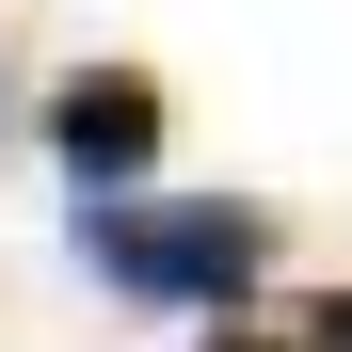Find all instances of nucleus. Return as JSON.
Instances as JSON below:
<instances>
[{
    "label": "nucleus",
    "mask_w": 352,
    "mask_h": 352,
    "mask_svg": "<svg viewBox=\"0 0 352 352\" xmlns=\"http://www.w3.org/2000/svg\"><path fill=\"white\" fill-rule=\"evenodd\" d=\"M48 160H65L80 192H129V176L160 160V80L144 65H80L65 96H48Z\"/></svg>",
    "instance_id": "f03ea898"
},
{
    "label": "nucleus",
    "mask_w": 352,
    "mask_h": 352,
    "mask_svg": "<svg viewBox=\"0 0 352 352\" xmlns=\"http://www.w3.org/2000/svg\"><path fill=\"white\" fill-rule=\"evenodd\" d=\"M208 352H288V336H208Z\"/></svg>",
    "instance_id": "20e7f679"
},
{
    "label": "nucleus",
    "mask_w": 352,
    "mask_h": 352,
    "mask_svg": "<svg viewBox=\"0 0 352 352\" xmlns=\"http://www.w3.org/2000/svg\"><path fill=\"white\" fill-rule=\"evenodd\" d=\"M288 352H352V288H320V305H305V336H288Z\"/></svg>",
    "instance_id": "7ed1b4c3"
},
{
    "label": "nucleus",
    "mask_w": 352,
    "mask_h": 352,
    "mask_svg": "<svg viewBox=\"0 0 352 352\" xmlns=\"http://www.w3.org/2000/svg\"><path fill=\"white\" fill-rule=\"evenodd\" d=\"M80 272L96 288H129V305H241V288L272 272V241H288V208H241V192H208V208H144V192H80Z\"/></svg>",
    "instance_id": "f257e3e1"
}]
</instances>
